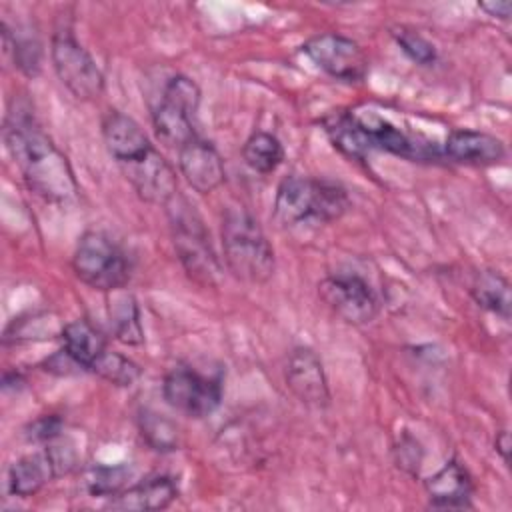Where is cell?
Segmentation results:
<instances>
[{"label": "cell", "mask_w": 512, "mask_h": 512, "mask_svg": "<svg viewBox=\"0 0 512 512\" xmlns=\"http://www.w3.org/2000/svg\"><path fill=\"white\" fill-rule=\"evenodd\" d=\"M4 142L30 190L50 202H68L78 194L68 158L40 128L30 110L16 106L4 122Z\"/></svg>", "instance_id": "6da1fadb"}, {"label": "cell", "mask_w": 512, "mask_h": 512, "mask_svg": "<svg viewBox=\"0 0 512 512\" xmlns=\"http://www.w3.org/2000/svg\"><path fill=\"white\" fill-rule=\"evenodd\" d=\"M222 250L234 278L266 284L274 276V248L256 218L242 206H230L222 216Z\"/></svg>", "instance_id": "7a4b0ae2"}, {"label": "cell", "mask_w": 512, "mask_h": 512, "mask_svg": "<svg viewBox=\"0 0 512 512\" xmlns=\"http://www.w3.org/2000/svg\"><path fill=\"white\" fill-rule=\"evenodd\" d=\"M348 206V194L340 184L290 174L278 184L274 218L286 228L304 222H332L338 220Z\"/></svg>", "instance_id": "3957f363"}, {"label": "cell", "mask_w": 512, "mask_h": 512, "mask_svg": "<svg viewBox=\"0 0 512 512\" xmlns=\"http://www.w3.org/2000/svg\"><path fill=\"white\" fill-rule=\"evenodd\" d=\"M166 212L170 218L172 244L176 256L186 274L200 286H216L220 276V264L212 250L210 234L190 202L176 194L168 204Z\"/></svg>", "instance_id": "277c9868"}, {"label": "cell", "mask_w": 512, "mask_h": 512, "mask_svg": "<svg viewBox=\"0 0 512 512\" xmlns=\"http://www.w3.org/2000/svg\"><path fill=\"white\" fill-rule=\"evenodd\" d=\"M72 268L80 282L106 294L124 288L130 280V264L124 250L100 230H88L78 238Z\"/></svg>", "instance_id": "5b68a950"}, {"label": "cell", "mask_w": 512, "mask_h": 512, "mask_svg": "<svg viewBox=\"0 0 512 512\" xmlns=\"http://www.w3.org/2000/svg\"><path fill=\"white\" fill-rule=\"evenodd\" d=\"M200 98L202 92L198 84L184 74H176L164 84L162 96L152 108V126L166 146L180 150L198 136L194 118L200 108Z\"/></svg>", "instance_id": "8992f818"}, {"label": "cell", "mask_w": 512, "mask_h": 512, "mask_svg": "<svg viewBox=\"0 0 512 512\" xmlns=\"http://www.w3.org/2000/svg\"><path fill=\"white\" fill-rule=\"evenodd\" d=\"M50 58L58 80L78 100H94L104 92V76L96 60L74 38L68 26L54 32Z\"/></svg>", "instance_id": "52a82bcc"}, {"label": "cell", "mask_w": 512, "mask_h": 512, "mask_svg": "<svg viewBox=\"0 0 512 512\" xmlns=\"http://www.w3.org/2000/svg\"><path fill=\"white\" fill-rule=\"evenodd\" d=\"M164 400L184 416L206 418L222 402V384L188 366L172 368L162 382Z\"/></svg>", "instance_id": "ba28073f"}, {"label": "cell", "mask_w": 512, "mask_h": 512, "mask_svg": "<svg viewBox=\"0 0 512 512\" xmlns=\"http://www.w3.org/2000/svg\"><path fill=\"white\" fill-rule=\"evenodd\" d=\"M302 52L328 76L342 82H360L368 72V58L360 44L338 32L312 36Z\"/></svg>", "instance_id": "9c48e42d"}, {"label": "cell", "mask_w": 512, "mask_h": 512, "mask_svg": "<svg viewBox=\"0 0 512 512\" xmlns=\"http://www.w3.org/2000/svg\"><path fill=\"white\" fill-rule=\"evenodd\" d=\"M324 304L346 324L364 326L378 316V300L370 284L356 274H330L318 282Z\"/></svg>", "instance_id": "30bf717a"}, {"label": "cell", "mask_w": 512, "mask_h": 512, "mask_svg": "<svg viewBox=\"0 0 512 512\" xmlns=\"http://www.w3.org/2000/svg\"><path fill=\"white\" fill-rule=\"evenodd\" d=\"M120 170L134 192L148 204L166 206L178 194L176 172L154 146L144 156L122 164Z\"/></svg>", "instance_id": "8fae6325"}, {"label": "cell", "mask_w": 512, "mask_h": 512, "mask_svg": "<svg viewBox=\"0 0 512 512\" xmlns=\"http://www.w3.org/2000/svg\"><path fill=\"white\" fill-rule=\"evenodd\" d=\"M284 380L300 404L314 410H324L330 404V388L324 366L312 348L298 346L288 354Z\"/></svg>", "instance_id": "7c38bea8"}, {"label": "cell", "mask_w": 512, "mask_h": 512, "mask_svg": "<svg viewBox=\"0 0 512 512\" xmlns=\"http://www.w3.org/2000/svg\"><path fill=\"white\" fill-rule=\"evenodd\" d=\"M178 168L198 194H210L224 182V162L212 142L196 136L178 150Z\"/></svg>", "instance_id": "4fadbf2b"}, {"label": "cell", "mask_w": 512, "mask_h": 512, "mask_svg": "<svg viewBox=\"0 0 512 512\" xmlns=\"http://www.w3.org/2000/svg\"><path fill=\"white\" fill-rule=\"evenodd\" d=\"M102 138L108 154L116 160L118 166L144 156L152 148V142L140 124L120 110H110L104 116Z\"/></svg>", "instance_id": "5bb4252c"}, {"label": "cell", "mask_w": 512, "mask_h": 512, "mask_svg": "<svg viewBox=\"0 0 512 512\" xmlns=\"http://www.w3.org/2000/svg\"><path fill=\"white\" fill-rule=\"evenodd\" d=\"M444 154L460 164L492 166L506 156L504 142L480 130H452L444 142Z\"/></svg>", "instance_id": "9a60e30c"}, {"label": "cell", "mask_w": 512, "mask_h": 512, "mask_svg": "<svg viewBox=\"0 0 512 512\" xmlns=\"http://www.w3.org/2000/svg\"><path fill=\"white\" fill-rule=\"evenodd\" d=\"M176 498H178V486L174 478L166 474H150L144 480L112 496L110 508L154 512V510L168 508Z\"/></svg>", "instance_id": "2e32d148"}, {"label": "cell", "mask_w": 512, "mask_h": 512, "mask_svg": "<svg viewBox=\"0 0 512 512\" xmlns=\"http://www.w3.org/2000/svg\"><path fill=\"white\" fill-rule=\"evenodd\" d=\"M430 506L434 508H470L474 484L468 470L458 462H446L424 482Z\"/></svg>", "instance_id": "e0dca14e"}, {"label": "cell", "mask_w": 512, "mask_h": 512, "mask_svg": "<svg viewBox=\"0 0 512 512\" xmlns=\"http://www.w3.org/2000/svg\"><path fill=\"white\" fill-rule=\"evenodd\" d=\"M58 466L48 448L42 452L26 454L18 458L8 470V492L12 496L30 498L38 494L46 484L58 478Z\"/></svg>", "instance_id": "ac0fdd59"}, {"label": "cell", "mask_w": 512, "mask_h": 512, "mask_svg": "<svg viewBox=\"0 0 512 512\" xmlns=\"http://www.w3.org/2000/svg\"><path fill=\"white\" fill-rule=\"evenodd\" d=\"M324 132L328 134L334 148L352 160H364L374 148L368 132L364 130L360 118L348 112H332L322 120Z\"/></svg>", "instance_id": "d6986e66"}, {"label": "cell", "mask_w": 512, "mask_h": 512, "mask_svg": "<svg viewBox=\"0 0 512 512\" xmlns=\"http://www.w3.org/2000/svg\"><path fill=\"white\" fill-rule=\"evenodd\" d=\"M62 348L84 368L90 370L92 364L108 350L106 336L86 318L72 320L60 330Z\"/></svg>", "instance_id": "ffe728a7"}, {"label": "cell", "mask_w": 512, "mask_h": 512, "mask_svg": "<svg viewBox=\"0 0 512 512\" xmlns=\"http://www.w3.org/2000/svg\"><path fill=\"white\" fill-rule=\"evenodd\" d=\"M108 318H110V332L114 338L128 346H138L144 342V328L140 320V308L136 298L126 292L124 288L108 292Z\"/></svg>", "instance_id": "44dd1931"}, {"label": "cell", "mask_w": 512, "mask_h": 512, "mask_svg": "<svg viewBox=\"0 0 512 512\" xmlns=\"http://www.w3.org/2000/svg\"><path fill=\"white\" fill-rule=\"evenodd\" d=\"M470 294L480 308H484L504 320L510 318V306H512L510 282L502 274H498L494 270L478 272L470 286Z\"/></svg>", "instance_id": "7402d4cb"}, {"label": "cell", "mask_w": 512, "mask_h": 512, "mask_svg": "<svg viewBox=\"0 0 512 512\" xmlns=\"http://www.w3.org/2000/svg\"><path fill=\"white\" fill-rule=\"evenodd\" d=\"M360 122H362L364 130L368 132L374 148L388 150L402 158H424L426 156L424 148L418 142H414L410 136H406L400 128L392 126L390 122H386L382 118H372V120L360 118Z\"/></svg>", "instance_id": "603a6c76"}, {"label": "cell", "mask_w": 512, "mask_h": 512, "mask_svg": "<svg viewBox=\"0 0 512 512\" xmlns=\"http://www.w3.org/2000/svg\"><path fill=\"white\" fill-rule=\"evenodd\" d=\"M242 158L254 172L270 174L282 164L284 148H282V142L274 134L258 130V132L250 134L248 140L244 142Z\"/></svg>", "instance_id": "cb8c5ba5"}, {"label": "cell", "mask_w": 512, "mask_h": 512, "mask_svg": "<svg viewBox=\"0 0 512 512\" xmlns=\"http://www.w3.org/2000/svg\"><path fill=\"white\" fill-rule=\"evenodd\" d=\"M138 430L144 442L156 452H174L180 448L178 426L154 410H142L138 414Z\"/></svg>", "instance_id": "d4e9b609"}, {"label": "cell", "mask_w": 512, "mask_h": 512, "mask_svg": "<svg viewBox=\"0 0 512 512\" xmlns=\"http://www.w3.org/2000/svg\"><path fill=\"white\" fill-rule=\"evenodd\" d=\"M90 372L98 374L102 380L114 384V386H132L140 376H142V368L130 360L124 354L106 350L90 368Z\"/></svg>", "instance_id": "484cf974"}, {"label": "cell", "mask_w": 512, "mask_h": 512, "mask_svg": "<svg viewBox=\"0 0 512 512\" xmlns=\"http://www.w3.org/2000/svg\"><path fill=\"white\" fill-rule=\"evenodd\" d=\"M130 468L124 464L118 466H92L86 472L84 486L92 496H116L122 492L130 478Z\"/></svg>", "instance_id": "4316f807"}, {"label": "cell", "mask_w": 512, "mask_h": 512, "mask_svg": "<svg viewBox=\"0 0 512 512\" xmlns=\"http://www.w3.org/2000/svg\"><path fill=\"white\" fill-rule=\"evenodd\" d=\"M2 28V38L6 52H12L14 64L26 74V76H36L40 72V44L32 38L14 34L6 22L0 24Z\"/></svg>", "instance_id": "83f0119b"}, {"label": "cell", "mask_w": 512, "mask_h": 512, "mask_svg": "<svg viewBox=\"0 0 512 512\" xmlns=\"http://www.w3.org/2000/svg\"><path fill=\"white\" fill-rule=\"evenodd\" d=\"M392 36H394L396 44L400 46V50L412 62H416L420 66H428L432 62H436V48L420 32L406 28V26H396L392 30Z\"/></svg>", "instance_id": "f1b7e54d"}, {"label": "cell", "mask_w": 512, "mask_h": 512, "mask_svg": "<svg viewBox=\"0 0 512 512\" xmlns=\"http://www.w3.org/2000/svg\"><path fill=\"white\" fill-rule=\"evenodd\" d=\"M62 432V420L54 414L40 416L26 428V438L32 442H52Z\"/></svg>", "instance_id": "f546056e"}, {"label": "cell", "mask_w": 512, "mask_h": 512, "mask_svg": "<svg viewBox=\"0 0 512 512\" xmlns=\"http://www.w3.org/2000/svg\"><path fill=\"white\" fill-rule=\"evenodd\" d=\"M44 370L46 372H52V374H58V376H68V374H76V372H82L84 368L66 352V348L58 350L56 354H52L50 358L44 360Z\"/></svg>", "instance_id": "4dcf8cb0"}, {"label": "cell", "mask_w": 512, "mask_h": 512, "mask_svg": "<svg viewBox=\"0 0 512 512\" xmlns=\"http://www.w3.org/2000/svg\"><path fill=\"white\" fill-rule=\"evenodd\" d=\"M396 452H398V458H396L398 466L408 470V472H412V474H416L418 468H420V460H422V454H420V448H418L416 440L404 438L400 442V446L396 448Z\"/></svg>", "instance_id": "1f68e13d"}, {"label": "cell", "mask_w": 512, "mask_h": 512, "mask_svg": "<svg viewBox=\"0 0 512 512\" xmlns=\"http://www.w3.org/2000/svg\"><path fill=\"white\" fill-rule=\"evenodd\" d=\"M478 8L484 10L492 18L508 20L510 12H512V2H508V0H488V2H478Z\"/></svg>", "instance_id": "d6a6232c"}, {"label": "cell", "mask_w": 512, "mask_h": 512, "mask_svg": "<svg viewBox=\"0 0 512 512\" xmlns=\"http://www.w3.org/2000/svg\"><path fill=\"white\" fill-rule=\"evenodd\" d=\"M510 446H512V442H510V432L508 430H500L498 434H496V440H494V448H496V452L500 454V458L508 464V460H510Z\"/></svg>", "instance_id": "836d02e7"}]
</instances>
